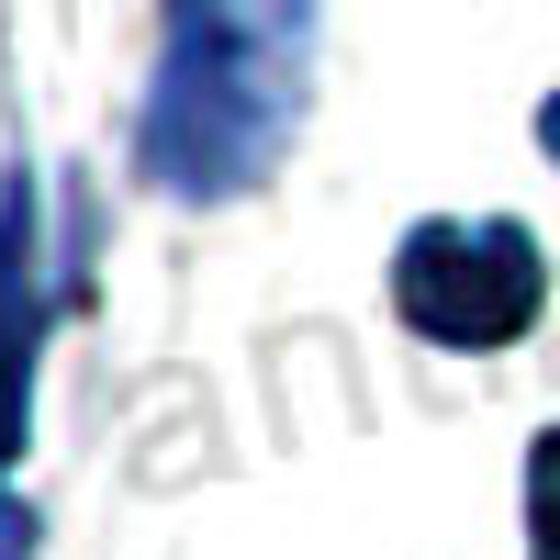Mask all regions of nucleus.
Instances as JSON below:
<instances>
[{
	"instance_id": "nucleus-1",
	"label": "nucleus",
	"mask_w": 560,
	"mask_h": 560,
	"mask_svg": "<svg viewBox=\"0 0 560 560\" xmlns=\"http://www.w3.org/2000/svg\"><path fill=\"white\" fill-rule=\"evenodd\" d=\"M314 0H168V57L147 102V168L179 202H224L303 124Z\"/></svg>"
},
{
	"instance_id": "nucleus-2",
	"label": "nucleus",
	"mask_w": 560,
	"mask_h": 560,
	"mask_svg": "<svg viewBox=\"0 0 560 560\" xmlns=\"http://www.w3.org/2000/svg\"><path fill=\"white\" fill-rule=\"evenodd\" d=\"M393 292H404L415 337H438V348H504L538 314L549 269H538V247L516 236V224H427V236L404 247Z\"/></svg>"
},
{
	"instance_id": "nucleus-3",
	"label": "nucleus",
	"mask_w": 560,
	"mask_h": 560,
	"mask_svg": "<svg viewBox=\"0 0 560 560\" xmlns=\"http://www.w3.org/2000/svg\"><path fill=\"white\" fill-rule=\"evenodd\" d=\"M527 504H538V560H560V438H538V471H527Z\"/></svg>"
}]
</instances>
